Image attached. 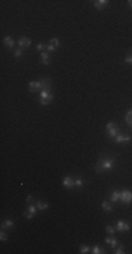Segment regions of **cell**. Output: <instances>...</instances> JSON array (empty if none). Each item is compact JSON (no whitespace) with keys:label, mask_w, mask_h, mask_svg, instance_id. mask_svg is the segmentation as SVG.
<instances>
[{"label":"cell","mask_w":132,"mask_h":254,"mask_svg":"<svg viewBox=\"0 0 132 254\" xmlns=\"http://www.w3.org/2000/svg\"><path fill=\"white\" fill-rule=\"evenodd\" d=\"M114 253H115V254H124V253H125V251H124V246H119V247L117 248Z\"/></svg>","instance_id":"obj_30"},{"label":"cell","mask_w":132,"mask_h":254,"mask_svg":"<svg viewBox=\"0 0 132 254\" xmlns=\"http://www.w3.org/2000/svg\"><path fill=\"white\" fill-rule=\"evenodd\" d=\"M62 185L65 186L66 189L75 188V178H72V177H65V178L62 179Z\"/></svg>","instance_id":"obj_9"},{"label":"cell","mask_w":132,"mask_h":254,"mask_svg":"<svg viewBox=\"0 0 132 254\" xmlns=\"http://www.w3.org/2000/svg\"><path fill=\"white\" fill-rule=\"evenodd\" d=\"M128 4H129V7H132V0H129V2H128Z\"/></svg>","instance_id":"obj_33"},{"label":"cell","mask_w":132,"mask_h":254,"mask_svg":"<svg viewBox=\"0 0 132 254\" xmlns=\"http://www.w3.org/2000/svg\"><path fill=\"white\" fill-rule=\"evenodd\" d=\"M119 198H121V191H118V189H114V191H111V193H110V199H111L112 203L119 202Z\"/></svg>","instance_id":"obj_11"},{"label":"cell","mask_w":132,"mask_h":254,"mask_svg":"<svg viewBox=\"0 0 132 254\" xmlns=\"http://www.w3.org/2000/svg\"><path fill=\"white\" fill-rule=\"evenodd\" d=\"M46 51H48V52H55L56 51V47H53L52 44H48V45H46Z\"/></svg>","instance_id":"obj_28"},{"label":"cell","mask_w":132,"mask_h":254,"mask_svg":"<svg viewBox=\"0 0 132 254\" xmlns=\"http://www.w3.org/2000/svg\"><path fill=\"white\" fill-rule=\"evenodd\" d=\"M49 59H51L49 52H46V51L41 52V62L44 64V65H49Z\"/></svg>","instance_id":"obj_17"},{"label":"cell","mask_w":132,"mask_h":254,"mask_svg":"<svg viewBox=\"0 0 132 254\" xmlns=\"http://www.w3.org/2000/svg\"><path fill=\"white\" fill-rule=\"evenodd\" d=\"M0 240H2V241H6L7 240V234L4 233L3 229H2V233H0Z\"/></svg>","instance_id":"obj_29"},{"label":"cell","mask_w":132,"mask_h":254,"mask_svg":"<svg viewBox=\"0 0 132 254\" xmlns=\"http://www.w3.org/2000/svg\"><path fill=\"white\" fill-rule=\"evenodd\" d=\"M37 209L38 210H46V209L49 208V205H48V202H45V201H37Z\"/></svg>","instance_id":"obj_18"},{"label":"cell","mask_w":132,"mask_h":254,"mask_svg":"<svg viewBox=\"0 0 132 254\" xmlns=\"http://www.w3.org/2000/svg\"><path fill=\"white\" fill-rule=\"evenodd\" d=\"M105 243H107L110 247L115 248L117 247V244H118V240H117V237H114L112 234H108V237L105 239Z\"/></svg>","instance_id":"obj_12"},{"label":"cell","mask_w":132,"mask_h":254,"mask_svg":"<svg viewBox=\"0 0 132 254\" xmlns=\"http://www.w3.org/2000/svg\"><path fill=\"white\" fill-rule=\"evenodd\" d=\"M14 227V222L11 219H6L3 223H2V229L3 230H10Z\"/></svg>","instance_id":"obj_16"},{"label":"cell","mask_w":132,"mask_h":254,"mask_svg":"<svg viewBox=\"0 0 132 254\" xmlns=\"http://www.w3.org/2000/svg\"><path fill=\"white\" fill-rule=\"evenodd\" d=\"M32 201H34V198H32V195H28V196H27V203H31Z\"/></svg>","instance_id":"obj_32"},{"label":"cell","mask_w":132,"mask_h":254,"mask_svg":"<svg viewBox=\"0 0 132 254\" xmlns=\"http://www.w3.org/2000/svg\"><path fill=\"white\" fill-rule=\"evenodd\" d=\"M119 134V127L117 123L114 122H108L107 123V136L110 139H115Z\"/></svg>","instance_id":"obj_3"},{"label":"cell","mask_w":132,"mask_h":254,"mask_svg":"<svg viewBox=\"0 0 132 254\" xmlns=\"http://www.w3.org/2000/svg\"><path fill=\"white\" fill-rule=\"evenodd\" d=\"M119 201H121L124 205H129V203H132V191H129V189H122Z\"/></svg>","instance_id":"obj_4"},{"label":"cell","mask_w":132,"mask_h":254,"mask_svg":"<svg viewBox=\"0 0 132 254\" xmlns=\"http://www.w3.org/2000/svg\"><path fill=\"white\" fill-rule=\"evenodd\" d=\"M18 47L20 48H27V47H31V44H32V41L28 37H21L20 40H18Z\"/></svg>","instance_id":"obj_10"},{"label":"cell","mask_w":132,"mask_h":254,"mask_svg":"<svg viewBox=\"0 0 132 254\" xmlns=\"http://www.w3.org/2000/svg\"><path fill=\"white\" fill-rule=\"evenodd\" d=\"M35 49H37L38 52H44V51L46 49V45L44 44V42H38V44H37V48H35Z\"/></svg>","instance_id":"obj_24"},{"label":"cell","mask_w":132,"mask_h":254,"mask_svg":"<svg viewBox=\"0 0 132 254\" xmlns=\"http://www.w3.org/2000/svg\"><path fill=\"white\" fill-rule=\"evenodd\" d=\"M52 100H53V95L51 93V91H44V89H42V91L39 92V103H41L42 106H48Z\"/></svg>","instance_id":"obj_2"},{"label":"cell","mask_w":132,"mask_h":254,"mask_svg":"<svg viewBox=\"0 0 132 254\" xmlns=\"http://www.w3.org/2000/svg\"><path fill=\"white\" fill-rule=\"evenodd\" d=\"M37 210H38V209H37V205H32V203H28V206H27V210H25L24 212V217L25 219H32V217H34L35 216V213H37Z\"/></svg>","instance_id":"obj_5"},{"label":"cell","mask_w":132,"mask_h":254,"mask_svg":"<svg viewBox=\"0 0 132 254\" xmlns=\"http://www.w3.org/2000/svg\"><path fill=\"white\" fill-rule=\"evenodd\" d=\"M41 84H42V89H44V91H51V89H52V84H51V79H49V78H42Z\"/></svg>","instance_id":"obj_13"},{"label":"cell","mask_w":132,"mask_h":254,"mask_svg":"<svg viewBox=\"0 0 132 254\" xmlns=\"http://www.w3.org/2000/svg\"><path fill=\"white\" fill-rule=\"evenodd\" d=\"M101 208H103L104 212H112V205L110 202H107V201H104V202L101 203Z\"/></svg>","instance_id":"obj_19"},{"label":"cell","mask_w":132,"mask_h":254,"mask_svg":"<svg viewBox=\"0 0 132 254\" xmlns=\"http://www.w3.org/2000/svg\"><path fill=\"white\" fill-rule=\"evenodd\" d=\"M80 254H87V253H91V248L87 246V244H82L80 246V251H79Z\"/></svg>","instance_id":"obj_21"},{"label":"cell","mask_w":132,"mask_h":254,"mask_svg":"<svg viewBox=\"0 0 132 254\" xmlns=\"http://www.w3.org/2000/svg\"><path fill=\"white\" fill-rule=\"evenodd\" d=\"M105 232H107V234H114L115 233V227H112V226L108 225V226L105 227Z\"/></svg>","instance_id":"obj_26"},{"label":"cell","mask_w":132,"mask_h":254,"mask_svg":"<svg viewBox=\"0 0 132 254\" xmlns=\"http://www.w3.org/2000/svg\"><path fill=\"white\" fill-rule=\"evenodd\" d=\"M125 62L129 64V65H132V54H129V55L125 57Z\"/></svg>","instance_id":"obj_31"},{"label":"cell","mask_w":132,"mask_h":254,"mask_svg":"<svg viewBox=\"0 0 132 254\" xmlns=\"http://www.w3.org/2000/svg\"><path fill=\"white\" fill-rule=\"evenodd\" d=\"M91 253H93V254H103V253H104V248L100 247L98 244H96V246L91 248Z\"/></svg>","instance_id":"obj_22"},{"label":"cell","mask_w":132,"mask_h":254,"mask_svg":"<svg viewBox=\"0 0 132 254\" xmlns=\"http://www.w3.org/2000/svg\"><path fill=\"white\" fill-rule=\"evenodd\" d=\"M125 123L129 126V127H132V109H129V110L127 111V115H125Z\"/></svg>","instance_id":"obj_20"},{"label":"cell","mask_w":132,"mask_h":254,"mask_svg":"<svg viewBox=\"0 0 132 254\" xmlns=\"http://www.w3.org/2000/svg\"><path fill=\"white\" fill-rule=\"evenodd\" d=\"M3 44L9 49H13L14 48V41H13V38H11L10 35H6V37H4V38H3Z\"/></svg>","instance_id":"obj_15"},{"label":"cell","mask_w":132,"mask_h":254,"mask_svg":"<svg viewBox=\"0 0 132 254\" xmlns=\"http://www.w3.org/2000/svg\"><path fill=\"white\" fill-rule=\"evenodd\" d=\"M14 57H16V58H21V57H23V49L21 48L16 49V51H14Z\"/></svg>","instance_id":"obj_27"},{"label":"cell","mask_w":132,"mask_h":254,"mask_svg":"<svg viewBox=\"0 0 132 254\" xmlns=\"http://www.w3.org/2000/svg\"><path fill=\"white\" fill-rule=\"evenodd\" d=\"M28 89L31 92H41L42 91V84H41V79L38 80H30L28 82Z\"/></svg>","instance_id":"obj_6"},{"label":"cell","mask_w":132,"mask_h":254,"mask_svg":"<svg viewBox=\"0 0 132 254\" xmlns=\"http://www.w3.org/2000/svg\"><path fill=\"white\" fill-rule=\"evenodd\" d=\"M115 167V160L112 157H105L101 155L98 158V164L96 165V171L97 172H108V171H112Z\"/></svg>","instance_id":"obj_1"},{"label":"cell","mask_w":132,"mask_h":254,"mask_svg":"<svg viewBox=\"0 0 132 254\" xmlns=\"http://www.w3.org/2000/svg\"><path fill=\"white\" fill-rule=\"evenodd\" d=\"M49 44H52L53 47H56V48H58V47L61 45V41H59V40H58V38H56V37H53V38H51Z\"/></svg>","instance_id":"obj_25"},{"label":"cell","mask_w":132,"mask_h":254,"mask_svg":"<svg viewBox=\"0 0 132 254\" xmlns=\"http://www.w3.org/2000/svg\"><path fill=\"white\" fill-rule=\"evenodd\" d=\"M83 184H84L83 178H75V186H76V188H82Z\"/></svg>","instance_id":"obj_23"},{"label":"cell","mask_w":132,"mask_h":254,"mask_svg":"<svg viewBox=\"0 0 132 254\" xmlns=\"http://www.w3.org/2000/svg\"><path fill=\"white\" fill-rule=\"evenodd\" d=\"M115 229L121 232V233H128L129 230H131V226H129V223L124 222V220H118L117 225H115Z\"/></svg>","instance_id":"obj_7"},{"label":"cell","mask_w":132,"mask_h":254,"mask_svg":"<svg viewBox=\"0 0 132 254\" xmlns=\"http://www.w3.org/2000/svg\"><path fill=\"white\" fill-rule=\"evenodd\" d=\"M93 3H94V7H96L97 10H103L110 2H108V0H96V2H93Z\"/></svg>","instance_id":"obj_14"},{"label":"cell","mask_w":132,"mask_h":254,"mask_svg":"<svg viewBox=\"0 0 132 254\" xmlns=\"http://www.w3.org/2000/svg\"><path fill=\"white\" fill-rule=\"evenodd\" d=\"M115 141V143H118V144H127V143H129L132 140V137L129 136V134H124V133H119L118 136L115 137V139H112Z\"/></svg>","instance_id":"obj_8"}]
</instances>
